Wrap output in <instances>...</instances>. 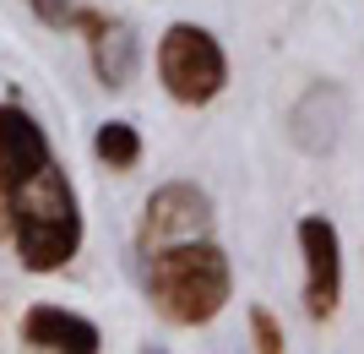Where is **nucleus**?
<instances>
[{
    "label": "nucleus",
    "mask_w": 364,
    "mask_h": 354,
    "mask_svg": "<svg viewBox=\"0 0 364 354\" xmlns=\"http://www.w3.org/2000/svg\"><path fill=\"white\" fill-rule=\"evenodd\" d=\"M0 234L16 246L28 273H60L82 251V207H76V191L55 158L38 164L33 175H22L6 191V202H0Z\"/></svg>",
    "instance_id": "obj_1"
},
{
    "label": "nucleus",
    "mask_w": 364,
    "mask_h": 354,
    "mask_svg": "<svg viewBox=\"0 0 364 354\" xmlns=\"http://www.w3.org/2000/svg\"><path fill=\"white\" fill-rule=\"evenodd\" d=\"M228 294H234V273H228V256L213 240H185V246L147 256V300L174 327L213 322L228 306Z\"/></svg>",
    "instance_id": "obj_2"
},
{
    "label": "nucleus",
    "mask_w": 364,
    "mask_h": 354,
    "mask_svg": "<svg viewBox=\"0 0 364 354\" xmlns=\"http://www.w3.org/2000/svg\"><path fill=\"white\" fill-rule=\"evenodd\" d=\"M158 77H164L168 98H180V104H213L228 82L223 44L196 22H174L158 38Z\"/></svg>",
    "instance_id": "obj_3"
},
{
    "label": "nucleus",
    "mask_w": 364,
    "mask_h": 354,
    "mask_svg": "<svg viewBox=\"0 0 364 354\" xmlns=\"http://www.w3.org/2000/svg\"><path fill=\"white\" fill-rule=\"evenodd\" d=\"M213 234V197L191 180H174V185H158L147 197V213H141V251H168V246H185V240H207Z\"/></svg>",
    "instance_id": "obj_4"
},
{
    "label": "nucleus",
    "mask_w": 364,
    "mask_h": 354,
    "mask_svg": "<svg viewBox=\"0 0 364 354\" xmlns=\"http://www.w3.org/2000/svg\"><path fill=\"white\" fill-rule=\"evenodd\" d=\"M299 251H304V311L326 322L343 300V246H337L332 218H299Z\"/></svg>",
    "instance_id": "obj_5"
},
{
    "label": "nucleus",
    "mask_w": 364,
    "mask_h": 354,
    "mask_svg": "<svg viewBox=\"0 0 364 354\" xmlns=\"http://www.w3.org/2000/svg\"><path fill=\"white\" fill-rule=\"evenodd\" d=\"M343 125H348V93H343V82H310L299 93V104L289 109V137L310 158L332 153L343 142Z\"/></svg>",
    "instance_id": "obj_6"
},
{
    "label": "nucleus",
    "mask_w": 364,
    "mask_h": 354,
    "mask_svg": "<svg viewBox=\"0 0 364 354\" xmlns=\"http://www.w3.org/2000/svg\"><path fill=\"white\" fill-rule=\"evenodd\" d=\"M22 343L28 349H49V354H98L104 349V333L87 316H71L60 306H33L22 316Z\"/></svg>",
    "instance_id": "obj_7"
},
{
    "label": "nucleus",
    "mask_w": 364,
    "mask_h": 354,
    "mask_svg": "<svg viewBox=\"0 0 364 354\" xmlns=\"http://www.w3.org/2000/svg\"><path fill=\"white\" fill-rule=\"evenodd\" d=\"M92 44V71H98V82H104L109 93H125L131 82H136V66H141V38L131 22H114V16H104V28L87 33Z\"/></svg>",
    "instance_id": "obj_8"
},
{
    "label": "nucleus",
    "mask_w": 364,
    "mask_h": 354,
    "mask_svg": "<svg viewBox=\"0 0 364 354\" xmlns=\"http://www.w3.org/2000/svg\"><path fill=\"white\" fill-rule=\"evenodd\" d=\"M92 153L104 158L109 170H131V164L141 158L136 125H131V120H104V125H98V137H92Z\"/></svg>",
    "instance_id": "obj_9"
},
{
    "label": "nucleus",
    "mask_w": 364,
    "mask_h": 354,
    "mask_svg": "<svg viewBox=\"0 0 364 354\" xmlns=\"http://www.w3.org/2000/svg\"><path fill=\"white\" fill-rule=\"evenodd\" d=\"M250 338H256L261 354H277V349H283V327L272 322V311H267V306H250Z\"/></svg>",
    "instance_id": "obj_10"
},
{
    "label": "nucleus",
    "mask_w": 364,
    "mask_h": 354,
    "mask_svg": "<svg viewBox=\"0 0 364 354\" xmlns=\"http://www.w3.org/2000/svg\"><path fill=\"white\" fill-rule=\"evenodd\" d=\"M33 16L44 22V28H76V6L71 0H28Z\"/></svg>",
    "instance_id": "obj_11"
}]
</instances>
